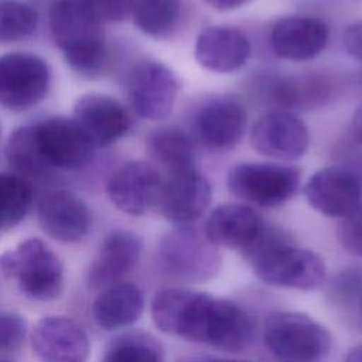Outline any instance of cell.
<instances>
[{
    "mask_svg": "<svg viewBox=\"0 0 362 362\" xmlns=\"http://www.w3.org/2000/svg\"><path fill=\"white\" fill-rule=\"evenodd\" d=\"M240 253L264 283L308 291L325 281L324 260L317 253L296 246L286 230L269 222Z\"/></svg>",
    "mask_w": 362,
    "mask_h": 362,
    "instance_id": "6da1fadb",
    "label": "cell"
},
{
    "mask_svg": "<svg viewBox=\"0 0 362 362\" xmlns=\"http://www.w3.org/2000/svg\"><path fill=\"white\" fill-rule=\"evenodd\" d=\"M49 30L66 64L85 78L102 74L107 47L103 24L81 0H57L49 10Z\"/></svg>",
    "mask_w": 362,
    "mask_h": 362,
    "instance_id": "7a4b0ae2",
    "label": "cell"
},
{
    "mask_svg": "<svg viewBox=\"0 0 362 362\" xmlns=\"http://www.w3.org/2000/svg\"><path fill=\"white\" fill-rule=\"evenodd\" d=\"M218 297L185 287H167L151 300L156 327L189 342L208 345L215 321Z\"/></svg>",
    "mask_w": 362,
    "mask_h": 362,
    "instance_id": "3957f363",
    "label": "cell"
},
{
    "mask_svg": "<svg viewBox=\"0 0 362 362\" xmlns=\"http://www.w3.org/2000/svg\"><path fill=\"white\" fill-rule=\"evenodd\" d=\"M1 274L28 298L49 301L64 288V266L41 239L30 238L0 255Z\"/></svg>",
    "mask_w": 362,
    "mask_h": 362,
    "instance_id": "277c9868",
    "label": "cell"
},
{
    "mask_svg": "<svg viewBox=\"0 0 362 362\" xmlns=\"http://www.w3.org/2000/svg\"><path fill=\"white\" fill-rule=\"evenodd\" d=\"M263 344L274 362H322L331 351L332 337L307 314L277 311L264 321Z\"/></svg>",
    "mask_w": 362,
    "mask_h": 362,
    "instance_id": "5b68a950",
    "label": "cell"
},
{
    "mask_svg": "<svg viewBox=\"0 0 362 362\" xmlns=\"http://www.w3.org/2000/svg\"><path fill=\"white\" fill-rule=\"evenodd\" d=\"M161 270L182 283L211 280L221 267V253L204 233L192 225L174 226L165 232L157 247Z\"/></svg>",
    "mask_w": 362,
    "mask_h": 362,
    "instance_id": "8992f818",
    "label": "cell"
},
{
    "mask_svg": "<svg viewBox=\"0 0 362 362\" xmlns=\"http://www.w3.org/2000/svg\"><path fill=\"white\" fill-rule=\"evenodd\" d=\"M301 184V170L277 163H240L228 174L230 194L246 204L276 208L290 201Z\"/></svg>",
    "mask_w": 362,
    "mask_h": 362,
    "instance_id": "52a82bcc",
    "label": "cell"
},
{
    "mask_svg": "<svg viewBox=\"0 0 362 362\" xmlns=\"http://www.w3.org/2000/svg\"><path fill=\"white\" fill-rule=\"evenodd\" d=\"M51 71L41 57L28 52L0 55V106L23 112L38 105L48 93Z\"/></svg>",
    "mask_w": 362,
    "mask_h": 362,
    "instance_id": "ba28073f",
    "label": "cell"
},
{
    "mask_svg": "<svg viewBox=\"0 0 362 362\" xmlns=\"http://www.w3.org/2000/svg\"><path fill=\"white\" fill-rule=\"evenodd\" d=\"M180 83L165 64L143 59L132 66L126 78V93L133 110L148 120H163L174 109Z\"/></svg>",
    "mask_w": 362,
    "mask_h": 362,
    "instance_id": "9c48e42d",
    "label": "cell"
},
{
    "mask_svg": "<svg viewBox=\"0 0 362 362\" xmlns=\"http://www.w3.org/2000/svg\"><path fill=\"white\" fill-rule=\"evenodd\" d=\"M252 147L262 156L296 161L301 158L310 144L305 123L291 112L269 110L253 124L250 134Z\"/></svg>",
    "mask_w": 362,
    "mask_h": 362,
    "instance_id": "30bf717a",
    "label": "cell"
},
{
    "mask_svg": "<svg viewBox=\"0 0 362 362\" xmlns=\"http://www.w3.org/2000/svg\"><path fill=\"white\" fill-rule=\"evenodd\" d=\"M34 126L42 156L52 170H79L92 158L96 147L72 117L54 116Z\"/></svg>",
    "mask_w": 362,
    "mask_h": 362,
    "instance_id": "8fae6325",
    "label": "cell"
},
{
    "mask_svg": "<svg viewBox=\"0 0 362 362\" xmlns=\"http://www.w3.org/2000/svg\"><path fill=\"white\" fill-rule=\"evenodd\" d=\"M247 115L243 103L229 95L204 102L194 117V130L199 141L214 151L235 148L246 130Z\"/></svg>",
    "mask_w": 362,
    "mask_h": 362,
    "instance_id": "7c38bea8",
    "label": "cell"
},
{
    "mask_svg": "<svg viewBox=\"0 0 362 362\" xmlns=\"http://www.w3.org/2000/svg\"><path fill=\"white\" fill-rule=\"evenodd\" d=\"M163 181L154 165L146 161H127L110 175L106 192L117 209L140 216L157 206Z\"/></svg>",
    "mask_w": 362,
    "mask_h": 362,
    "instance_id": "4fadbf2b",
    "label": "cell"
},
{
    "mask_svg": "<svg viewBox=\"0 0 362 362\" xmlns=\"http://www.w3.org/2000/svg\"><path fill=\"white\" fill-rule=\"evenodd\" d=\"M308 204L329 218H344L362 205V182L341 164L317 170L304 187Z\"/></svg>",
    "mask_w": 362,
    "mask_h": 362,
    "instance_id": "5bb4252c",
    "label": "cell"
},
{
    "mask_svg": "<svg viewBox=\"0 0 362 362\" xmlns=\"http://www.w3.org/2000/svg\"><path fill=\"white\" fill-rule=\"evenodd\" d=\"M212 187L208 178L197 168L168 174L163 181L157 208L175 226L192 225L208 209Z\"/></svg>",
    "mask_w": 362,
    "mask_h": 362,
    "instance_id": "9a60e30c",
    "label": "cell"
},
{
    "mask_svg": "<svg viewBox=\"0 0 362 362\" xmlns=\"http://www.w3.org/2000/svg\"><path fill=\"white\" fill-rule=\"evenodd\" d=\"M31 349L40 362H86L90 351L85 329L72 318L48 315L31 332Z\"/></svg>",
    "mask_w": 362,
    "mask_h": 362,
    "instance_id": "2e32d148",
    "label": "cell"
},
{
    "mask_svg": "<svg viewBox=\"0 0 362 362\" xmlns=\"http://www.w3.org/2000/svg\"><path fill=\"white\" fill-rule=\"evenodd\" d=\"M72 119L95 147H106L122 139L132 127V117L122 102L102 93L81 96Z\"/></svg>",
    "mask_w": 362,
    "mask_h": 362,
    "instance_id": "e0dca14e",
    "label": "cell"
},
{
    "mask_svg": "<svg viewBox=\"0 0 362 362\" xmlns=\"http://www.w3.org/2000/svg\"><path fill=\"white\" fill-rule=\"evenodd\" d=\"M328 37V25L321 18L286 16L273 24L270 45L279 58L301 62L318 57L325 49Z\"/></svg>",
    "mask_w": 362,
    "mask_h": 362,
    "instance_id": "ac0fdd59",
    "label": "cell"
},
{
    "mask_svg": "<svg viewBox=\"0 0 362 362\" xmlns=\"http://www.w3.org/2000/svg\"><path fill=\"white\" fill-rule=\"evenodd\" d=\"M260 95L273 110H307L324 105L332 93V83L322 75H266L259 79Z\"/></svg>",
    "mask_w": 362,
    "mask_h": 362,
    "instance_id": "d6986e66",
    "label": "cell"
},
{
    "mask_svg": "<svg viewBox=\"0 0 362 362\" xmlns=\"http://www.w3.org/2000/svg\"><path fill=\"white\" fill-rule=\"evenodd\" d=\"M252 52L249 38L232 25L205 27L195 38V61L206 71L230 74L247 62Z\"/></svg>",
    "mask_w": 362,
    "mask_h": 362,
    "instance_id": "ffe728a7",
    "label": "cell"
},
{
    "mask_svg": "<svg viewBox=\"0 0 362 362\" xmlns=\"http://www.w3.org/2000/svg\"><path fill=\"white\" fill-rule=\"evenodd\" d=\"M37 214L41 229L52 239L64 243L81 240L92 226V214L88 205L66 189L44 195Z\"/></svg>",
    "mask_w": 362,
    "mask_h": 362,
    "instance_id": "44dd1931",
    "label": "cell"
},
{
    "mask_svg": "<svg viewBox=\"0 0 362 362\" xmlns=\"http://www.w3.org/2000/svg\"><path fill=\"white\" fill-rule=\"evenodd\" d=\"M264 225L266 221L250 205L228 202L209 214L202 230L215 246L243 252Z\"/></svg>",
    "mask_w": 362,
    "mask_h": 362,
    "instance_id": "7402d4cb",
    "label": "cell"
},
{
    "mask_svg": "<svg viewBox=\"0 0 362 362\" xmlns=\"http://www.w3.org/2000/svg\"><path fill=\"white\" fill-rule=\"evenodd\" d=\"M141 255L140 238L124 229L110 232L93 259L88 281L93 288H105L119 283L134 269Z\"/></svg>",
    "mask_w": 362,
    "mask_h": 362,
    "instance_id": "603a6c76",
    "label": "cell"
},
{
    "mask_svg": "<svg viewBox=\"0 0 362 362\" xmlns=\"http://www.w3.org/2000/svg\"><path fill=\"white\" fill-rule=\"evenodd\" d=\"M144 307L141 290L127 281L105 287L92 304L95 322L106 331L124 328L134 324Z\"/></svg>",
    "mask_w": 362,
    "mask_h": 362,
    "instance_id": "cb8c5ba5",
    "label": "cell"
},
{
    "mask_svg": "<svg viewBox=\"0 0 362 362\" xmlns=\"http://www.w3.org/2000/svg\"><path fill=\"white\" fill-rule=\"evenodd\" d=\"M146 141L153 161L167 170L168 174L197 167L195 143L184 129L164 124L154 129Z\"/></svg>",
    "mask_w": 362,
    "mask_h": 362,
    "instance_id": "d4e9b609",
    "label": "cell"
},
{
    "mask_svg": "<svg viewBox=\"0 0 362 362\" xmlns=\"http://www.w3.org/2000/svg\"><path fill=\"white\" fill-rule=\"evenodd\" d=\"M6 158L16 174L25 180L44 178L54 171L42 156L34 124L14 129L6 144Z\"/></svg>",
    "mask_w": 362,
    "mask_h": 362,
    "instance_id": "484cf974",
    "label": "cell"
},
{
    "mask_svg": "<svg viewBox=\"0 0 362 362\" xmlns=\"http://www.w3.org/2000/svg\"><path fill=\"white\" fill-rule=\"evenodd\" d=\"M130 16L141 33L165 40L181 23L182 0H132Z\"/></svg>",
    "mask_w": 362,
    "mask_h": 362,
    "instance_id": "4316f807",
    "label": "cell"
},
{
    "mask_svg": "<svg viewBox=\"0 0 362 362\" xmlns=\"http://www.w3.org/2000/svg\"><path fill=\"white\" fill-rule=\"evenodd\" d=\"M100 362H164V351L151 334L130 331L107 344Z\"/></svg>",
    "mask_w": 362,
    "mask_h": 362,
    "instance_id": "83f0119b",
    "label": "cell"
},
{
    "mask_svg": "<svg viewBox=\"0 0 362 362\" xmlns=\"http://www.w3.org/2000/svg\"><path fill=\"white\" fill-rule=\"evenodd\" d=\"M33 189L16 173H0V230L17 226L30 211Z\"/></svg>",
    "mask_w": 362,
    "mask_h": 362,
    "instance_id": "f1b7e54d",
    "label": "cell"
},
{
    "mask_svg": "<svg viewBox=\"0 0 362 362\" xmlns=\"http://www.w3.org/2000/svg\"><path fill=\"white\" fill-rule=\"evenodd\" d=\"M38 25L37 11L21 0H0V42L30 37Z\"/></svg>",
    "mask_w": 362,
    "mask_h": 362,
    "instance_id": "f546056e",
    "label": "cell"
},
{
    "mask_svg": "<svg viewBox=\"0 0 362 362\" xmlns=\"http://www.w3.org/2000/svg\"><path fill=\"white\" fill-rule=\"evenodd\" d=\"M328 294L334 304L342 307L352 305L358 298L362 300V270L356 267L341 270L331 280Z\"/></svg>",
    "mask_w": 362,
    "mask_h": 362,
    "instance_id": "4dcf8cb0",
    "label": "cell"
},
{
    "mask_svg": "<svg viewBox=\"0 0 362 362\" xmlns=\"http://www.w3.org/2000/svg\"><path fill=\"white\" fill-rule=\"evenodd\" d=\"M337 236L346 252L362 257V205L341 218Z\"/></svg>",
    "mask_w": 362,
    "mask_h": 362,
    "instance_id": "1f68e13d",
    "label": "cell"
},
{
    "mask_svg": "<svg viewBox=\"0 0 362 362\" xmlns=\"http://www.w3.org/2000/svg\"><path fill=\"white\" fill-rule=\"evenodd\" d=\"M27 334L25 320L16 313H0V351H14L21 346Z\"/></svg>",
    "mask_w": 362,
    "mask_h": 362,
    "instance_id": "d6a6232c",
    "label": "cell"
},
{
    "mask_svg": "<svg viewBox=\"0 0 362 362\" xmlns=\"http://www.w3.org/2000/svg\"><path fill=\"white\" fill-rule=\"evenodd\" d=\"M102 23H119L130 16L132 0H81Z\"/></svg>",
    "mask_w": 362,
    "mask_h": 362,
    "instance_id": "836d02e7",
    "label": "cell"
},
{
    "mask_svg": "<svg viewBox=\"0 0 362 362\" xmlns=\"http://www.w3.org/2000/svg\"><path fill=\"white\" fill-rule=\"evenodd\" d=\"M352 143H348L345 146H341L338 153V163L344 167H346L349 171H352L359 181L362 182V146L351 140Z\"/></svg>",
    "mask_w": 362,
    "mask_h": 362,
    "instance_id": "e575fe53",
    "label": "cell"
},
{
    "mask_svg": "<svg viewBox=\"0 0 362 362\" xmlns=\"http://www.w3.org/2000/svg\"><path fill=\"white\" fill-rule=\"evenodd\" d=\"M342 44L351 58L362 62V20L355 21L345 28Z\"/></svg>",
    "mask_w": 362,
    "mask_h": 362,
    "instance_id": "d590c367",
    "label": "cell"
},
{
    "mask_svg": "<svg viewBox=\"0 0 362 362\" xmlns=\"http://www.w3.org/2000/svg\"><path fill=\"white\" fill-rule=\"evenodd\" d=\"M208 6H211L215 10L219 11H229V10H235L239 8L247 3H250L252 0H204Z\"/></svg>",
    "mask_w": 362,
    "mask_h": 362,
    "instance_id": "8d00e7d4",
    "label": "cell"
},
{
    "mask_svg": "<svg viewBox=\"0 0 362 362\" xmlns=\"http://www.w3.org/2000/svg\"><path fill=\"white\" fill-rule=\"evenodd\" d=\"M351 139L362 146V105L355 110L351 120Z\"/></svg>",
    "mask_w": 362,
    "mask_h": 362,
    "instance_id": "74e56055",
    "label": "cell"
},
{
    "mask_svg": "<svg viewBox=\"0 0 362 362\" xmlns=\"http://www.w3.org/2000/svg\"><path fill=\"white\" fill-rule=\"evenodd\" d=\"M180 362H247V361H233V359H225V358H218V356H192V358H185Z\"/></svg>",
    "mask_w": 362,
    "mask_h": 362,
    "instance_id": "f35d334b",
    "label": "cell"
},
{
    "mask_svg": "<svg viewBox=\"0 0 362 362\" xmlns=\"http://www.w3.org/2000/svg\"><path fill=\"white\" fill-rule=\"evenodd\" d=\"M344 362H362V344H358L349 349Z\"/></svg>",
    "mask_w": 362,
    "mask_h": 362,
    "instance_id": "ab89813d",
    "label": "cell"
},
{
    "mask_svg": "<svg viewBox=\"0 0 362 362\" xmlns=\"http://www.w3.org/2000/svg\"><path fill=\"white\" fill-rule=\"evenodd\" d=\"M0 362H10V361H4V359H0Z\"/></svg>",
    "mask_w": 362,
    "mask_h": 362,
    "instance_id": "60d3db41",
    "label": "cell"
}]
</instances>
